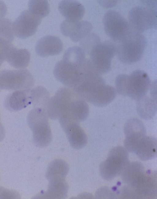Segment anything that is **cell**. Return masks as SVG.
<instances>
[{
    "mask_svg": "<svg viewBox=\"0 0 157 199\" xmlns=\"http://www.w3.org/2000/svg\"><path fill=\"white\" fill-rule=\"evenodd\" d=\"M31 91V89L17 90L9 94L4 101L5 108L12 111L25 108L32 103Z\"/></svg>",
    "mask_w": 157,
    "mask_h": 199,
    "instance_id": "15",
    "label": "cell"
},
{
    "mask_svg": "<svg viewBox=\"0 0 157 199\" xmlns=\"http://www.w3.org/2000/svg\"><path fill=\"white\" fill-rule=\"evenodd\" d=\"M117 45V54L122 62L131 64L137 62L142 58L147 42L141 33L131 31Z\"/></svg>",
    "mask_w": 157,
    "mask_h": 199,
    "instance_id": "4",
    "label": "cell"
},
{
    "mask_svg": "<svg viewBox=\"0 0 157 199\" xmlns=\"http://www.w3.org/2000/svg\"><path fill=\"white\" fill-rule=\"evenodd\" d=\"M79 66L73 65L62 60L56 64L54 75L58 81L68 88L72 89L78 77Z\"/></svg>",
    "mask_w": 157,
    "mask_h": 199,
    "instance_id": "13",
    "label": "cell"
},
{
    "mask_svg": "<svg viewBox=\"0 0 157 199\" xmlns=\"http://www.w3.org/2000/svg\"><path fill=\"white\" fill-rule=\"evenodd\" d=\"M69 170L67 163L64 161L55 159L49 164L46 173V177L48 180L65 179Z\"/></svg>",
    "mask_w": 157,
    "mask_h": 199,
    "instance_id": "21",
    "label": "cell"
},
{
    "mask_svg": "<svg viewBox=\"0 0 157 199\" xmlns=\"http://www.w3.org/2000/svg\"><path fill=\"white\" fill-rule=\"evenodd\" d=\"M103 23L106 34L115 41H120L131 31L127 20L115 10H110L105 14Z\"/></svg>",
    "mask_w": 157,
    "mask_h": 199,
    "instance_id": "10",
    "label": "cell"
},
{
    "mask_svg": "<svg viewBox=\"0 0 157 199\" xmlns=\"http://www.w3.org/2000/svg\"><path fill=\"white\" fill-rule=\"evenodd\" d=\"M41 18L29 10L23 11L13 23L14 35L25 38L33 35L40 24Z\"/></svg>",
    "mask_w": 157,
    "mask_h": 199,
    "instance_id": "11",
    "label": "cell"
},
{
    "mask_svg": "<svg viewBox=\"0 0 157 199\" xmlns=\"http://www.w3.org/2000/svg\"><path fill=\"white\" fill-rule=\"evenodd\" d=\"M5 60L13 67L24 68L29 65L30 59L29 52L25 49H18L11 43L7 46L5 52Z\"/></svg>",
    "mask_w": 157,
    "mask_h": 199,
    "instance_id": "16",
    "label": "cell"
},
{
    "mask_svg": "<svg viewBox=\"0 0 157 199\" xmlns=\"http://www.w3.org/2000/svg\"><path fill=\"white\" fill-rule=\"evenodd\" d=\"M58 9L63 16L67 19L72 21H79L85 13L84 6L75 0H63L59 3Z\"/></svg>",
    "mask_w": 157,
    "mask_h": 199,
    "instance_id": "19",
    "label": "cell"
},
{
    "mask_svg": "<svg viewBox=\"0 0 157 199\" xmlns=\"http://www.w3.org/2000/svg\"><path fill=\"white\" fill-rule=\"evenodd\" d=\"M156 9L144 6H137L129 11V23L134 31L141 33L150 29H156Z\"/></svg>",
    "mask_w": 157,
    "mask_h": 199,
    "instance_id": "8",
    "label": "cell"
},
{
    "mask_svg": "<svg viewBox=\"0 0 157 199\" xmlns=\"http://www.w3.org/2000/svg\"><path fill=\"white\" fill-rule=\"evenodd\" d=\"M46 111L51 119H58L62 127L71 123H79L85 120L88 116L89 108L86 101L74 90L64 87L50 99Z\"/></svg>",
    "mask_w": 157,
    "mask_h": 199,
    "instance_id": "1",
    "label": "cell"
},
{
    "mask_svg": "<svg viewBox=\"0 0 157 199\" xmlns=\"http://www.w3.org/2000/svg\"><path fill=\"white\" fill-rule=\"evenodd\" d=\"M7 12V8L5 3L0 1V19L4 18Z\"/></svg>",
    "mask_w": 157,
    "mask_h": 199,
    "instance_id": "29",
    "label": "cell"
},
{
    "mask_svg": "<svg viewBox=\"0 0 157 199\" xmlns=\"http://www.w3.org/2000/svg\"><path fill=\"white\" fill-rule=\"evenodd\" d=\"M85 53L80 47L73 46L68 48L65 52L63 60L70 64L78 66L86 59Z\"/></svg>",
    "mask_w": 157,
    "mask_h": 199,
    "instance_id": "23",
    "label": "cell"
},
{
    "mask_svg": "<svg viewBox=\"0 0 157 199\" xmlns=\"http://www.w3.org/2000/svg\"><path fill=\"white\" fill-rule=\"evenodd\" d=\"M100 42V39L96 34L90 33L81 40L80 47L85 53L89 54L93 47Z\"/></svg>",
    "mask_w": 157,
    "mask_h": 199,
    "instance_id": "27",
    "label": "cell"
},
{
    "mask_svg": "<svg viewBox=\"0 0 157 199\" xmlns=\"http://www.w3.org/2000/svg\"><path fill=\"white\" fill-rule=\"evenodd\" d=\"M129 163L128 150L121 146L114 147L100 164V173L104 179L112 180L121 174Z\"/></svg>",
    "mask_w": 157,
    "mask_h": 199,
    "instance_id": "6",
    "label": "cell"
},
{
    "mask_svg": "<svg viewBox=\"0 0 157 199\" xmlns=\"http://www.w3.org/2000/svg\"><path fill=\"white\" fill-rule=\"evenodd\" d=\"M1 88H0V92L1 91Z\"/></svg>",
    "mask_w": 157,
    "mask_h": 199,
    "instance_id": "32",
    "label": "cell"
},
{
    "mask_svg": "<svg viewBox=\"0 0 157 199\" xmlns=\"http://www.w3.org/2000/svg\"><path fill=\"white\" fill-rule=\"evenodd\" d=\"M117 45L109 41L99 42L89 54L90 60L101 74L108 72L111 68L112 60L117 54Z\"/></svg>",
    "mask_w": 157,
    "mask_h": 199,
    "instance_id": "9",
    "label": "cell"
},
{
    "mask_svg": "<svg viewBox=\"0 0 157 199\" xmlns=\"http://www.w3.org/2000/svg\"><path fill=\"white\" fill-rule=\"evenodd\" d=\"M34 84L33 77L27 69L5 70L0 72V88L1 89H30Z\"/></svg>",
    "mask_w": 157,
    "mask_h": 199,
    "instance_id": "7",
    "label": "cell"
},
{
    "mask_svg": "<svg viewBox=\"0 0 157 199\" xmlns=\"http://www.w3.org/2000/svg\"><path fill=\"white\" fill-rule=\"evenodd\" d=\"M4 60L2 51L0 47V67Z\"/></svg>",
    "mask_w": 157,
    "mask_h": 199,
    "instance_id": "30",
    "label": "cell"
},
{
    "mask_svg": "<svg viewBox=\"0 0 157 199\" xmlns=\"http://www.w3.org/2000/svg\"><path fill=\"white\" fill-rule=\"evenodd\" d=\"M63 43L58 37L48 35L40 39L35 47L37 54L40 56L45 57L56 55L63 49Z\"/></svg>",
    "mask_w": 157,
    "mask_h": 199,
    "instance_id": "14",
    "label": "cell"
},
{
    "mask_svg": "<svg viewBox=\"0 0 157 199\" xmlns=\"http://www.w3.org/2000/svg\"><path fill=\"white\" fill-rule=\"evenodd\" d=\"M157 140L151 136H144L136 144L133 153L141 160L147 161L156 157Z\"/></svg>",
    "mask_w": 157,
    "mask_h": 199,
    "instance_id": "18",
    "label": "cell"
},
{
    "mask_svg": "<svg viewBox=\"0 0 157 199\" xmlns=\"http://www.w3.org/2000/svg\"><path fill=\"white\" fill-rule=\"evenodd\" d=\"M92 24L86 20L72 21L66 19L60 25V30L64 36L69 37L74 42H77L90 33Z\"/></svg>",
    "mask_w": 157,
    "mask_h": 199,
    "instance_id": "12",
    "label": "cell"
},
{
    "mask_svg": "<svg viewBox=\"0 0 157 199\" xmlns=\"http://www.w3.org/2000/svg\"><path fill=\"white\" fill-rule=\"evenodd\" d=\"M100 4L105 7H113L116 4V1H98Z\"/></svg>",
    "mask_w": 157,
    "mask_h": 199,
    "instance_id": "28",
    "label": "cell"
},
{
    "mask_svg": "<svg viewBox=\"0 0 157 199\" xmlns=\"http://www.w3.org/2000/svg\"><path fill=\"white\" fill-rule=\"evenodd\" d=\"M115 83L119 94L137 101L146 95L152 84L147 74L140 70H135L129 75L120 74Z\"/></svg>",
    "mask_w": 157,
    "mask_h": 199,
    "instance_id": "2",
    "label": "cell"
},
{
    "mask_svg": "<svg viewBox=\"0 0 157 199\" xmlns=\"http://www.w3.org/2000/svg\"><path fill=\"white\" fill-rule=\"evenodd\" d=\"M32 103L35 106L46 110L50 99L47 90L42 86H38L31 89Z\"/></svg>",
    "mask_w": 157,
    "mask_h": 199,
    "instance_id": "24",
    "label": "cell"
},
{
    "mask_svg": "<svg viewBox=\"0 0 157 199\" xmlns=\"http://www.w3.org/2000/svg\"><path fill=\"white\" fill-rule=\"evenodd\" d=\"M155 98L146 96L137 101V111L143 119H150L155 115L156 111V100Z\"/></svg>",
    "mask_w": 157,
    "mask_h": 199,
    "instance_id": "22",
    "label": "cell"
},
{
    "mask_svg": "<svg viewBox=\"0 0 157 199\" xmlns=\"http://www.w3.org/2000/svg\"><path fill=\"white\" fill-rule=\"evenodd\" d=\"M28 6L29 10L41 18L47 16L50 11L47 0H30Z\"/></svg>",
    "mask_w": 157,
    "mask_h": 199,
    "instance_id": "25",
    "label": "cell"
},
{
    "mask_svg": "<svg viewBox=\"0 0 157 199\" xmlns=\"http://www.w3.org/2000/svg\"><path fill=\"white\" fill-rule=\"evenodd\" d=\"M68 140L74 148L79 149L85 146L87 142V138L79 123H72L62 127Z\"/></svg>",
    "mask_w": 157,
    "mask_h": 199,
    "instance_id": "17",
    "label": "cell"
},
{
    "mask_svg": "<svg viewBox=\"0 0 157 199\" xmlns=\"http://www.w3.org/2000/svg\"><path fill=\"white\" fill-rule=\"evenodd\" d=\"M48 117L46 110L39 107L32 110L27 116V123L33 132L34 142L40 147L47 146L52 139Z\"/></svg>",
    "mask_w": 157,
    "mask_h": 199,
    "instance_id": "5",
    "label": "cell"
},
{
    "mask_svg": "<svg viewBox=\"0 0 157 199\" xmlns=\"http://www.w3.org/2000/svg\"><path fill=\"white\" fill-rule=\"evenodd\" d=\"M48 189L39 195L40 198L63 199L67 195L68 187L65 179L49 181Z\"/></svg>",
    "mask_w": 157,
    "mask_h": 199,
    "instance_id": "20",
    "label": "cell"
},
{
    "mask_svg": "<svg viewBox=\"0 0 157 199\" xmlns=\"http://www.w3.org/2000/svg\"><path fill=\"white\" fill-rule=\"evenodd\" d=\"M3 126L2 125V124L0 122V127H2Z\"/></svg>",
    "mask_w": 157,
    "mask_h": 199,
    "instance_id": "31",
    "label": "cell"
},
{
    "mask_svg": "<svg viewBox=\"0 0 157 199\" xmlns=\"http://www.w3.org/2000/svg\"><path fill=\"white\" fill-rule=\"evenodd\" d=\"M12 25L9 19L4 18L0 19V39L11 43L14 37Z\"/></svg>",
    "mask_w": 157,
    "mask_h": 199,
    "instance_id": "26",
    "label": "cell"
},
{
    "mask_svg": "<svg viewBox=\"0 0 157 199\" xmlns=\"http://www.w3.org/2000/svg\"><path fill=\"white\" fill-rule=\"evenodd\" d=\"M75 92L85 101L99 107L108 104L117 95L116 89L106 84L102 77L87 83L78 88Z\"/></svg>",
    "mask_w": 157,
    "mask_h": 199,
    "instance_id": "3",
    "label": "cell"
}]
</instances>
